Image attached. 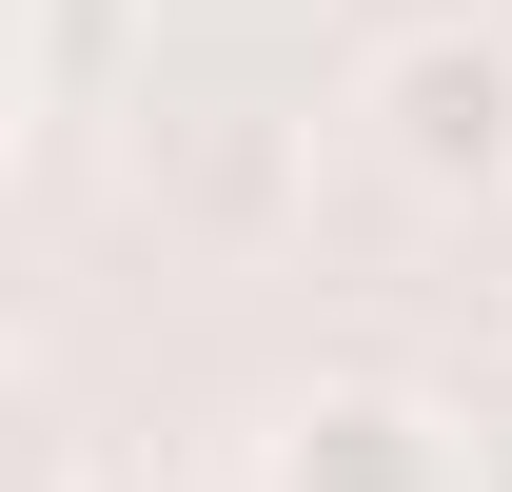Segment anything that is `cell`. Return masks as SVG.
<instances>
[{
	"instance_id": "6da1fadb",
	"label": "cell",
	"mask_w": 512,
	"mask_h": 492,
	"mask_svg": "<svg viewBox=\"0 0 512 492\" xmlns=\"http://www.w3.org/2000/svg\"><path fill=\"white\" fill-rule=\"evenodd\" d=\"M355 119L414 197H512V40L493 20H414L375 79H355Z\"/></svg>"
},
{
	"instance_id": "3957f363",
	"label": "cell",
	"mask_w": 512,
	"mask_h": 492,
	"mask_svg": "<svg viewBox=\"0 0 512 492\" xmlns=\"http://www.w3.org/2000/svg\"><path fill=\"white\" fill-rule=\"evenodd\" d=\"M119 79V0H40V119H79Z\"/></svg>"
},
{
	"instance_id": "7a4b0ae2",
	"label": "cell",
	"mask_w": 512,
	"mask_h": 492,
	"mask_svg": "<svg viewBox=\"0 0 512 492\" xmlns=\"http://www.w3.org/2000/svg\"><path fill=\"white\" fill-rule=\"evenodd\" d=\"M256 492H473V433L434 394H394V374H316L256 433Z\"/></svg>"
}]
</instances>
